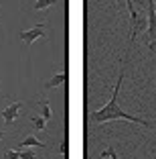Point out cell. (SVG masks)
<instances>
[{
  "instance_id": "7c38bea8",
  "label": "cell",
  "mask_w": 156,
  "mask_h": 159,
  "mask_svg": "<svg viewBox=\"0 0 156 159\" xmlns=\"http://www.w3.org/2000/svg\"><path fill=\"white\" fill-rule=\"evenodd\" d=\"M61 155H63V157H67V139H63V143H61Z\"/></svg>"
},
{
  "instance_id": "30bf717a",
  "label": "cell",
  "mask_w": 156,
  "mask_h": 159,
  "mask_svg": "<svg viewBox=\"0 0 156 159\" xmlns=\"http://www.w3.org/2000/svg\"><path fill=\"white\" fill-rule=\"evenodd\" d=\"M2 159H20V155H19V151H12V149H8V151H4Z\"/></svg>"
},
{
  "instance_id": "52a82bcc",
  "label": "cell",
  "mask_w": 156,
  "mask_h": 159,
  "mask_svg": "<svg viewBox=\"0 0 156 159\" xmlns=\"http://www.w3.org/2000/svg\"><path fill=\"white\" fill-rule=\"evenodd\" d=\"M53 4H57V0H37L32 8L35 10H45V8H49V6H53Z\"/></svg>"
},
{
  "instance_id": "5b68a950",
  "label": "cell",
  "mask_w": 156,
  "mask_h": 159,
  "mask_svg": "<svg viewBox=\"0 0 156 159\" xmlns=\"http://www.w3.org/2000/svg\"><path fill=\"white\" fill-rule=\"evenodd\" d=\"M24 147H41V149H45V143H41V141L37 139L35 135H28L27 139H23L20 141V145H19V149H24Z\"/></svg>"
},
{
  "instance_id": "ba28073f",
  "label": "cell",
  "mask_w": 156,
  "mask_h": 159,
  "mask_svg": "<svg viewBox=\"0 0 156 159\" xmlns=\"http://www.w3.org/2000/svg\"><path fill=\"white\" fill-rule=\"evenodd\" d=\"M39 104H41V108H43V118H45V120H49V118L53 116L51 104H49V102H45V100H39Z\"/></svg>"
},
{
  "instance_id": "9a60e30c",
  "label": "cell",
  "mask_w": 156,
  "mask_h": 159,
  "mask_svg": "<svg viewBox=\"0 0 156 159\" xmlns=\"http://www.w3.org/2000/svg\"><path fill=\"white\" fill-rule=\"evenodd\" d=\"M154 10H156V8H154Z\"/></svg>"
},
{
  "instance_id": "8992f818",
  "label": "cell",
  "mask_w": 156,
  "mask_h": 159,
  "mask_svg": "<svg viewBox=\"0 0 156 159\" xmlns=\"http://www.w3.org/2000/svg\"><path fill=\"white\" fill-rule=\"evenodd\" d=\"M31 122H32V126H35V131H45V126H47V120L43 116H37V114H31Z\"/></svg>"
},
{
  "instance_id": "4fadbf2b",
  "label": "cell",
  "mask_w": 156,
  "mask_h": 159,
  "mask_svg": "<svg viewBox=\"0 0 156 159\" xmlns=\"http://www.w3.org/2000/svg\"><path fill=\"white\" fill-rule=\"evenodd\" d=\"M2 139H4V133H0V141H2Z\"/></svg>"
},
{
  "instance_id": "9c48e42d",
  "label": "cell",
  "mask_w": 156,
  "mask_h": 159,
  "mask_svg": "<svg viewBox=\"0 0 156 159\" xmlns=\"http://www.w3.org/2000/svg\"><path fill=\"white\" fill-rule=\"evenodd\" d=\"M19 155H20V159H35L37 157L35 151H31V149H19Z\"/></svg>"
},
{
  "instance_id": "5bb4252c",
  "label": "cell",
  "mask_w": 156,
  "mask_h": 159,
  "mask_svg": "<svg viewBox=\"0 0 156 159\" xmlns=\"http://www.w3.org/2000/svg\"><path fill=\"white\" fill-rule=\"evenodd\" d=\"M154 53H156V49H154Z\"/></svg>"
},
{
  "instance_id": "7a4b0ae2",
  "label": "cell",
  "mask_w": 156,
  "mask_h": 159,
  "mask_svg": "<svg viewBox=\"0 0 156 159\" xmlns=\"http://www.w3.org/2000/svg\"><path fill=\"white\" fill-rule=\"evenodd\" d=\"M41 37H45V25H37V27L27 29V31L20 33V39H23L27 45H32V43L37 41V39H41Z\"/></svg>"
},
{
  "instance_id": "8fae6325",
  "label": "cell",
  "mask_w": 156,
  "mask_h": 159,
  "mask_svg": "<svg viewBox=\"0 0 156 159\" xmlns=\"http://www.w3.org/2000/svg\"><path fill=\"white\" fill-rule=\"evenodd\" d=\"M101 157H112V159H120L118 155H116V151L112 149V147H110V149H106V151H101Z\"/></svg>"
},
{
  "instance_id": "277c9868",
  "label": "cell",
  "mask_w": 156,
  "mask_h": 159,
  "mask_svg": "<svg viewBox=\"0 0 156 159\" xmlns=\"http://www.w3.org/2000/svg\"><path fill=\"white\" fill-rule=\"evenodd\" d=\"M65 82H67V71H61V74H55L53 78L49 80V82H45V88H47V90H51V88H57V86L65 84Z\"/></svg>"
},
{
  "instance_id": "6da1fadb",
  "label": "cell",
  "mask_w": 156,
  "mask_h": 159,
  "mask_svg": "<svg viewBox=\"0 0 156 159\" xmlns=\"http://www.w3.org/2000/svg\"><path fill=\"white\" fill-rule=\"evenodd\" d=\"M122 82H124V71H120L118 84L114 86V94H112V100H110V102H108L103 108H99V110H95V112L91 114V120L95 122V125H101V122L122 118V120H132V122H136V125L150 126V122H148L146 118H142V116H134V114H128V112H124V110L120 108V104H118V92H120V84H122Z\"/></svg>"
},
{
  "instance_id": "3957f363",
  "label": "cell",
  "mask_w": 156,
  "mask_h": 159,
  "mask_svg": "<svg viewBox=\"0 0 156 159\" xmlns=\"http://www.w3.org/2000/svg\"><path fill=\"white\" fill-rule=\"evenodd\" d=\"M20 108H23V102L16 100V102H10L8 106L2 110V118H4V125L6 126H10L14 122V118L19 116V112H20Z\"/></svg>"
}]
</instances>
